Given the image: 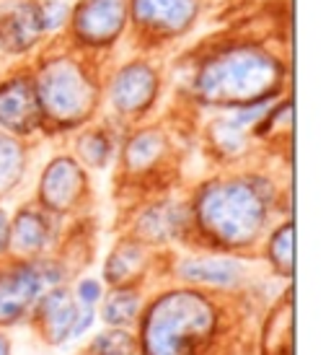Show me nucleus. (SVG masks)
Returning <instances> with one entry per match:
<instances>
[{
  "mask_svg": "<svg viewBox=\"0 0 331 355\" xmlns=\"http://www.w3.org/2000/svg\"><path fill=\"white\" fill-rule=\"evenodd\" d=\"M213 324L210 306L195 293L163 298L147 319V355H192V345Z\"/></svg>",
  "mask_w": 331,
  "mask_h": 355,
  "instance_id": "f257e3e1",
  "label": "nucleus"
},
{
  "mask_svg": "<svg viewBox=\"0 0 331 355\" xmlns=\"http://www.w3.org/2000/svg\"><path fill=\"white\" fill-rule=\"evenodd\" d=\"M272 78V62L253 52H233L205 65L197 80L199 94L210 101H241L256 104L267 94V80Z\"/></svg>",
  "mask_w": 331,
  "mask_h": 355,
  "instance_id": "f03ea898",
  "label": "nucleus"
},
{
  "mask_svg": "<svg viewBox=\"0 0 331 355\" xmlns=\"http://www.w3.org/2000/svg\"><path fill=\"white\" fill-rule=\"evenodd\" d=\"M199 216L205 228L228 244H244L259 231L264 218V202L249 184H223L205 192Z\"/></svg>",
  "mask_w": 331,
  "mask_h": 355,
  "instance_id": "7ed1b4c3",
  "label": "nucleus"
},
{
  "mask_svg": "<svg viewBox=\"0 0 331 355\" xmlns=\"http://www.w3.org/2000/svg\"><path fill=\"white\" fill-rule=\"evenodd\" d=\"M39 109H47L60 119H73L86 114L91 107V89L80 70L70 62H62L57 68L44 73L39 78Z\"/></svg>",
  "mask_w": 331,
  "mask_h": 355,
  "instance_id": "20e7f679",
  "label": "nucleus"
},
{
  "mask_svg": "<svg viewBox=\"0 0 331 355\" xmlns=\"http://www.w3.org/2000/svg\"><path fill=\"white\" fill-rule=\"evenodd\" d=\"M125 0H86L73 16L78 37L86 34L88 44H111L125 29Z\"/></svg>",
  "mask_w": 331,
  "mask_h": 355,
  "instance_id": "39448f33",
  "label": "nucleus"
},
{
  "mask_svg": "<svg viewBox=\"0 0 331 355\" xmlns=\"http://www.w3.org/2000/svg\"><path fill=\"white\" fill-rule=\"evenodd\" d=\"M44 286V267L19 265L0 272V322H16Z\"/></svg>",
  "mask_w": 331,
  "mask_h": 355,
  "instance_id": "423d86ee",
  "label": "nucleus"
},
{
  "mask_svg": "<svg viewBox=\"0 0 331 355\" xmlns=\"http://www.w3.org/2000/svg\"><path fill=\"white\" fill-rule=\"evenodd\" d=\"M42 24L37 3H10L0 13V47L8 52H26L42 40Z\"/></svg>",
  "mask_w": 331,
  "mask_h": 355,
  "instance_id": "0eeeda50",
  "label": "nucleus"
},
{
  "mask_svg": "<svg viewBox=\"0 0 331 355\" xmlns=\"http://www.w3.org/2000/svg\"><path fill=\"white\" fill-rule=\"evenodd\" d=\"M42 109L26 80H13L0 89V125L13 132H31L39 125Z\"/></svg>",
  "mask_w": 331,
  "mask_h": 355,
  "instance_id": "6e6552de",
  "label": "nucleus"
},
{
  "mask_svg": "<svg viewBox=\"0 0 331 355\" xmlns=\"http://www.w3.org/2000/svg\"><path fill=\"white\" fill-rule=\"evenodd\" d=\"M195 0H135V24L179 34L195 19Z\"/></svg>",
  "mask_w": 331,
  "mask_h": 355,
  "instance_id": "1a4fd4ad",
  "label": "nucleus"
},
{
  "mask_svg": "<svg viewBox=\"0 0 331 355\" xmlns=\"http://www.w3.org/2000/svg\"><path fill=\"white\" fill-rule=\"evenodd\" d=\"M156 94V76L147 65H129L114 83V104L119 112H137Z\"/></svg>",
  "mask_w": 331,
  "mask_h": 355,
  "instance_id": "9d476101",
  "label": "nucleus"
},
{
  "mask_svg": "<svg viewBox=\"0 0 331 355\" xmlns=\"http://www.w3.org/2000/svg\"><path fill=\"white\" fill-rule=\"evenodd\" d=\"M80 184H83V179H80L78 166L73 161H57L44 177V198L49 200L52 207L62 210L70 205V200L78 198Z\"/></svg>",
  "mask_w": 331,
  "mask_h": 355,
  "instance_id": "9b49d317",
  "label": "nucleus"
},
{
  "mask_svg": "<svg viewBox=\"0 0 331 355\" xmlns=\"http://www.w3.org/2000/svg\"><path fill=\"white\" fill-rule=\"evenodd\" d=\"M181 272L189 280L197 283H210V286H233L244 275V267L238 265L235 259H189L181 265Z\"/></svg>",
  "mask_w": 331,
  "mask_h": 355,
  "instance_id": "f8f14e48",
  "label": "nucleus"
},
{
  "mask_svg": "<svg viewBox=\"0 0 331 355\" xmlns=\"http://www.w3.org/2000/svg\"><path fill=\"white\" fill-rule=\"evenodd\" d=\"M39 316L44 319L52 340L60 343V340H65L73 332V324H75V316L78 314H75V306L68 298V293L65 291H55V293L42 298Z\"/></svg>",
  "mask_w": 331,
  "mask_h": 355,
  "instance_id": "ddd939ff",
  "label": "nucleus"
},
{
  "mask_svg": "<svg viewBox=\"0 0 331 355\" xmlns=\"http://www.w3.org/2000/svg\"><path fill=\"white\" fill-rule=\"evenodd\" d=\"M13 241L21 252H39L47 241V223L42 213H34V210H24L19 216V223H16V231H13Z\"/></svg>",
  "mask_w": 331,
  "mask_h": 355,
  "instance_id": "4468645a",
  "label": "nucleus"
},
{
  "mask_svg": "<svg viewBox=\"0 0 331 355\" xmlns=\"http://www.w3.org/2000/svg\"><path fill=\"white\" fill-rule=\"evenodd\" d=\"M137 311V298L135 293H114L104 306V319L111 324H125L129 322Z\"/></svg>",
  "mask_w": 331,
  "mask_h": 355,
  "instance_id": "2eb2a0df",
  "label": "nucleus"
},
{
  "mask_svg": "<svg viewBox=\"0 0 331 355\" xmlns=\"http://www.w3.org/2000/svg\"><path fill=\"white\" fill-rule=\"evenodd\" d=\"M21 168V153L10 140H0V192L8 189Z\"/></svg>",
  "mask_w": 331,
  "mask_h": 355,
  "instance_id": "dca6fc26",
  "label": "nucleus"
},
{
  "mask_svg": "<svg viewBox=\"0 0 331 355\" xmlns=\"http://www.w3.org/2000/svg\"><path fill=\"white\" fill-rule=\"evenodd\" d=\"M93 353L96 355H132V340L127 332H107V335L96 337L93 343Z\"/></svg>",
  "mask_w": 331,
  "mask_h": 355,
  "instance_id": "f3484780",
  "label": "nucleus"
},
{
  "mask_svg": "<svg viewBox=\"0 0 331 355\" xmlns=\"http://www.w3.org/2000/svg\"><path fill=\"white\" fill-rule=\"evenodd\" d=\"M272 259L280 270H292V226H285L272 239Z\"/></svg>",
  "mask_w": 331,
  "mask_h": 355,
  "instance_id": "a211bd4d",
  "label": "nucleus"
},
{
  "mask_svg": "<svg viewBox=\"0 0 331 355\" xmlns=\"http://www.w3.org/2000/svg\"><path fill=\"white\" fill-rule=\"evenodd\" d=\"M78 298H80V304H86L88 309H91V306L101 298V286H98L96 280H83L78 286Z\"/></svg>",
  "mask_w": 331,
  "mask_h": 355,
  "instance_id": "6ab92c4d",
  "label": "nucleus"
},
{
  "mask_svg": "<svg viewBox=\"0 0 331 355\" xmlns=\"http://www.w3.org/2000/svg\"><path fill=\"white\" fill-rule=\"evenodd\" d=\"M6 241H8V228H6V218L0 213V252L6 247Z\"/></svg>",
  "mask_w": 331,
  "mask_h": 355,
  "instance_id": "aec40b11",
  "label": "nucleus"
},
{
  "mask_svg": "<svg viewBox=\"0 0 331 355\" xmlns=\"http://www.w3.org/2000/svg\"><path fill=\"white\" fill-rule=\"evenodd\" d=\"M0 355H10L8 343H6V337H3V335H0Z\"/></svg>",
  "mask_w": 331,
  "mask_h": 355,
  "instance_id": "412c9836",
  "label": "nucleus"
}]
</instances>
